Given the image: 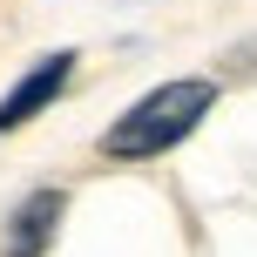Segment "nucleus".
<instances>
[{
	"label": "nucleus",
	"instance_id": "2",
	"mask_svg": "<svg viewBox=\"0 0 257 257\" xmlns=\"http://www.w3.org/2000/svg\"><path fill=\"white\" fill-rule=\"evenodd\" d=\"M75 61H81L75 48H54V54H41V61L27 68V75L14 81L7 95H0V136H14V128H27L34 115H48V108L61 102V88L75 81Z\"/></svg>",
	"mask_w": 257,
	"mask_h": 257
},
{
	"label": "nucleus",
	"instance_id": "3",
	"mask_svg": "<svg viewBox=\"0 0 257 257\" xmlns=\"http://www.w3.org/2000/svg\"><path fill=\"white\" fill-rule=\"evenodd\" d=\"M68 217V190H27L21 203L7 210V230H0V257H48L54 250V230Z\"/></svg>",
	"mask_w": 257,
	"mask_h": 257
},
{
	"label": "nucleus",
	"instance_id": "1",
	"mask_svg": "<svg viewBox=\"0 0 257 257\" xmlns=\"http://www.w3.org/2000/svg\"><path fill=\"white\" fill-rule=\"evenodd\" d=\"M210 108H217V81L210 75L156 81L149 95H136V102L95 136V149H102L108 163H156V156H169L176 142H190Z\"/></svg>",
	"mask_w": 257,
	"mask_h": 257
}]
</instances>
